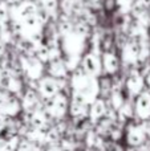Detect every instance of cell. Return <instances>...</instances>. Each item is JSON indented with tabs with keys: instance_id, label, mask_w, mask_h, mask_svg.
Wrapping results in <instances>:
<instances>
[{
	"instance_id": "obj_1",
	"label": "cell",
	"mask_w": 150,
	"mask_h": 151,
	"mask_svg": "<svg viewBox=\"0 0 150 151\" xmlns=\"http://www.w3.org/2000/svg\"><path fill=\"white\" fill-rule=\"evenodd\" d=\"M69 85H71V97H76L88 105L93 104L98 97H101L98 78L87 74L81 68L71 73Z\"/></svg>"
},
{
	"instance_id": "obj_2",
	"label": "cell",
	"mask_w": 150,
	"mask_h": 151,
	"mask_svg": "<svg viewBox=\"0 0 150 151\" xmlns=\"http://www.w3.org/2000/svg\"><path fill=\"white\" fill-rule=\"evenodd\" d=\"M65 89H71L69 78L68 80H57V78L45 74L41 80L37 81V93L40 94L43 101L53 98L61 91L65 93Z\"/></svg>"
},
{
	"instance_id": "obj_3",
	"label": "cell",
	"mask_w": 150,
	"mask_h": 151,
	"mask_svg": "<svg viewBox=\"0 0 150 151\" xmlns=\"http://www.w3.org/2000/svg\"><path fill=\"white\" fill-rule=\"evenodd\" d=\"M69 104H71L69 96L66 93L61 91V93H58L53 98L44 101V109L50 118H53V119H61V118H64V115L69 110Z\"/></svg>"
},
{
	"instance_id": "obj_4",
	"label": "cell",
	"mask_w": 150,
	"mask_h": 151,
	"mask_svg": "<svg viewBox=\"0 0 150 151\" xmlns=\"http://www.w3.org/2000/svg\"><path fill=\"white\" fill-rule=\"evenodd\" d=\"M80 68H81L87 74L92 76V77L100 78L101 76H104L101 53H97V52H94V50L88 49L87 52L82 55Z\"/></svg>"
},
{
	"instance_id": "obj_5",
	"label": "cell",
	"mask_w": 150,
	"mask_h": 151,
	"mask_svg": "<svg viewBox=\"0 0 150 151\" xmlns=\"http://www.w3.org/2000/svg\"><path fill=\"white\" fill-rule=\"evenodd\" d=\"M124 88L126 90L128 96L130 98H136L138 97L144 90H146V82H145V76L141 73L137 68H133L129 70V73L125 77Z\"/></svg>"
},
{
	"instance_id": "obj_6",
	"label": "cell",
	"mask_w": 150,
	"mask_h": 151,
	"mask_svg": "<svg viewBox=\"0 0 150 151\" xmlns=\"http://www.w3.org/2000/svg\"><path fill=\"white\" fill-rule=\"evenodd\" d=\"M125 138H126V143L132 147L142 146L145 143L148 134L144 127V123H138L136 121H130L128 122L126 127H125Z\"/></svg>"
},
{
	"instance_id": "obj_7",
	"label": "cell",
	"mask_w": 150,
	"mask_h": 151,
	"mask_svg": "<svg viewBox=\"0 0 150 151\" xmlns=\"http://www.w3.org/2000/svg\"><path fill=\"white\" fill-rule=\"evenodd\" d=\"M101 60H102V69H104V74L105 76L114 77V76H117L121 72L122 61H121L120 52L116 48L110 50H106V52H102Z\"/></svg>"
},
{
	"instance_id": "obj_8",
	"label": "cell",
	"mask_w": 150,
	"mask_h": 151,
	"mask_svg": "<svg viewBox=\"0 0 150 151\" xmlns=\"http://www.w3.org/2000/svg\"><path fill=\"white\" fill-rule=\"evenodd\" d=\"M20 101H21L23 110L25 113H28V114H31L35 110L40 109L43 106V104H41L43 99L40 97V94L37 93V90L35 88H29V86L23 91Z\"/></svg>"
},
{
	"instance_id": "obj_9",
	"label": "cell",
	"mask_w": 150,
	"mask_h": 151,
	"mask_svg": "<svg viewBox=\"0 0 150 151\" xmlns=\"http://www.w3.org/2000/svg\"><path fill=\"white\" fill-rule=\"evenodd\" d=\"M134 115L142 122L150 119V90H144L134 98Z\"/></svg>"
},
{
	"instance_id": "obj_10",
	"label": "cell",
	"mask_w": 150,
	"mask_h": 151,
	"mask_svg": "<svg viewBox=\"0 0 150 151\" xmlns=\"http://www.w3.org/2000/svg\"><path fill=\"white\" fill-rule=\"evenodd\" d=\"M45 66H47V74L53 78H57V80H68L69 76H71V72H69L64 58L49 61Z\"/></svg>"
},
{
	"instance_id": "obj_11",
	"label": "cell",
	"mask_w": 150,
	"mask_h": 151,
	"mask_svg": "<svg viewBox=\"0 0 150 151\" xmlns=\"http://www.w3.org/2000/svg\"><path fill=\"white\" fill-rule=\"evenodd\" d=\"M108 111L109 110H108V105H106L105 99H104L102 97H98L93 104H90L89 114H88V117H89L90 122L97 125L101 119H104V118L106 117Z\"/></svg>"
},
{
	"instance_id": "obj_12",
	"label": "cell",
	"mask_w": 150,
	"mask_h": 151,
	"mask_svg": "<svg viewBox=\"0 0 150 151\" xmlns=\"http://www.w3.org/2000/svg\"><path fill=\"white\" fill-rule=\"evenodd\" d=\"M50 117L48 115V113L45 111L44 106H41L40 109L35 110L33 113L29 114V121H31V126L33 129H39V130H47V126L49 123Z\"/></svg>"
},
{
	"instance_id": "obj_13",
	"label": "cell",
	"mask_w": 150,
	"mask_h": 151,
	"mask_svg": "<svg viewBox=\"0 0 150 151\" xmlns=\"http://www.w3.org/2000/svg\"><path fill=\"white\" fill-rule=\"evenodd\" d=\"M89 106L90 105L85 104L84 101L76 98V97H71V104H69V113L73 118L81 119V118L87 117L89 114Z\"/></svg>"
},
{
	"instance_id": "obj_14",
	"label": "cell",
	"mask_w": 150,
	"mask_h": 151,
	"mask_svg": "<svg viewBox=\"0 0 150 151\" xmlns=\"http://www.w3.org/2000/svg\"><path fill=\"white\" fill-rule=\"evenodd\" d=\"M117 117H118L120 121H124V122L128 121V122H130L132 118L134 117V105H132L129 101H126L124 106L117 111Z\"/></svg>"
},
{
	"instance_id": "obj_15",
	"label": "cell",
	"mask_w": 150,
	"mask_h": 151,
	"mask_svg": "<svg viewBox=\"0 0 150 151\" xmlns=\"http://www.w3.org/2000/svg\"><path fill=\"white\" fill-rule=\"evenodd\" d=\"M145 82H146V89L150 90V69H149L148 73L145 74Z\"/></svg>"
}]
</instances>
